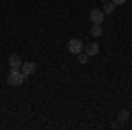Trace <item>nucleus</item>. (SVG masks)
<instances>
[{"mask_svg": "<svg viewBox=\"0 0 132 130\" xmlns=\"http://www.w3.org/2000/svg\"><path fill=\"white\" fill-rule=\"evenodd\" d=\"M104 11L99 9V7H95V9L90 11V21L93 25H102V21H104Z\"/></svg>", "mask_w": 132, "mask_h": 130, "instance_id": "20e7f679", "label": "nucleus"}, {"mask_svg": "<svg viewBox=\"0 0 132 130\" xmlns=\"http://www.w3.org/2000/svg\"><path fill=\"white\" fill-rule=\"evenodd\" d=\"M116 118H118L120 123H125V121H129V118H130V112H129V111H125V109H122L120 112H118V116H116Z\"/></svg>", "mask_w": 132, "mask_h": 130, "instance_id": "0eeeda50", "label": "nucleus"}, {"mask_svg": "<svg viewBox=\"0 0 132 130\" xmlns=\"http://www.w3.org/2000/svg\"><path fill=\"white\" fill-rule=\"evenodd\" d=\"M85 53H86L88 56L99 55V44H97V42H92V44H88V46H85Z\"/></svg>", "mask_w": 132, "mask_h": 130, "instance_id": "39448f33", "label": "nucleus"}, {"mask_svg": "<svg viewBox=\"0 0 132 130\" xmlns=\"http://www.w3.org/2000/svg\"><path fill=\"white\" fill-rule=\"evenodd\" d=\"M21 63H23V62H21V58L18 56V55H11V56H9L11 69H18V70H20L21 69Z\"/></svg>", "mask_w": 132, "mask_h": 130, "instance_id": "423d86ee", "label": "nucleus"}, {"mask_svg": "<svg viewBox=\"0 0 132 130\" xmlns=\"http://www.w3.org/2000/svg\"><path fill=\"white\" fill-rule=\"evenodd\" d=\"M67 49H69V53H72V55H78V53H81V51L85 49V44H83L81 39H71L67 42Z\"/></svg>", "mask_w": 132, "mask_h": 130, "instance_id": "f03ea898", "label": "nucleus"}, {"mask_svg": "<svg viewBox=\"0 0 132 130\" xmlns=\"http://www.w3.org/2000/svg\"><path fill=\"white\" fill-rule=\"evenodd\" d=\"M20 70L23 72L25 77H28V76H34L37 72V65H35V62H23Z\"/></svg>", "mask_w": 132, "mask_h": 130, "instance_id": "7ed1b4c3", "label": "nucleus"}, {"mask_svg": "<svg viewBox=\"0 0 132 130\" xmlns=\"http://www.w3.org/2000/svg\"><path fill=\"white\" fill-rule=\"evenodd\" d=\"M125 2H127V0H113L114 5H122V4H125Z\"/></svg>", "mask_w": 132, "mask_h": 130, "instance_id": "9b49d317", "label": "nucleus"}, {"mask_svg": "<svg viewBox=\"0 0 132 130\" xmlns=\"http://www.w3.org/2000/svg\"><path fill=\"white\" fill-rule=\"evenodd\" d=\"M114 7H116V5H114L113 2H106L104 7H102V11H104V14H113V12H114Z\"/></svg>", "mask_w": 132, "mask_h": 130, "instance_id": "1a4fd4ad", "label": "nucleus"}, {"mask_svg": "<svg viewBox=\"0 0 132 130\" xmlns=\"http://www.w3.org/2000/svg\"><path fill=\"white\" fill-rule=\"evenodd\" d=\"M27 79L25 76H23V72L18 69H11L9 74H7V84L9 86H20L23 84V81Z\"/></svg>", "mask_w": 132, "mask_h": 130, "instance_id": "f257e3e1", "label": "nucleus"}, {"mask_svg": "<svg viewBox=\"0 0 132 130\" xmlns=\"http://www.w3.org/2000/svg\"><path fill=\"white\" fill-rule=\"evenodd\" d=\"M76 56H78V62H79L81 65H85V63H88V58H90V56H88L86 53H83V51H81V53H78Z\"/></svg>", "mask_w": 132, "mask_h": 130, "instance_id": "9d476101", "label": "nucleus"}, {"mask_svg": "<svg viewBox=\"0 0 132 130\" xmlns=\"http://www.w3.org/2000/svg\"><path fill=\"white\" fill-rule=\"evenodd\" d=\"M102 2H109V0H102Z\"/></svg>", "mask_w": 132, "mask_h": 130, "instance_id": "f8f14e48", "label": "nucleus"}, {"mask_svg": "<svg viewBox=\"0 0 132 130\" xmlns=\"http://www.w3.org/2000/svg\"><path fill=\"white\" fill-rule=\"evenodd\" d=\"M90 33L93 35V37H101V35H102V28H101V25H93V23H92Z\"/></svg>", "mask_w": 132, "mask_h": 130, "instance_id": "6e6552de", "label": "nucleus"}]
</instances>
